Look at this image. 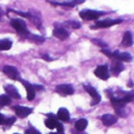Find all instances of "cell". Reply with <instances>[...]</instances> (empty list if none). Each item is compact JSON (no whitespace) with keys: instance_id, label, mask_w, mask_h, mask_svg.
I'll return each mask as SVG.
<instances>
[{"instance_id":"6","label":"cell","mask_w":134,"mask_h":134,"mask_svg":"<svg viewBox=\"0 0 134 134\" xmlns=\"http://www.w3.org/2000/svg\"><path fill=\"white\" fill-rule=\"evenodd\" d=\"M85 90H86V92H87L88 94H90L91 97L93 98V102H92V105L99 104L100 100H101V98H100V95H99V93H98V91L95 90V88L93 87V86H90V85H86V86H85Z\"/></svg>"},{"instance_id":"2","label":"cell","mask_w":134,"mask_h":134,"mask_svg":"<svg viewBox=\"0 0 134 134\" xmlns=\"http://www.w3.org/2000/svg\"><path fill=\"white\" fill-rule=\"evenodd\" d=\"M104 14V12L94 11V9H83V11L80 12V16L83 20H97Z\"/></svg>"},{"instance_id":"11","label":"cell","mask_w":134,"mask_h":134,"mask_svg":"<svg viewBox=\"0 0 134 134\" xmlns=\"http://www.w3.org/2000/svg\"><path fill=\"white\" fill-rule=\"evenodd\" d=\"M4 88L7 93L6 95H8L9 98H13V99H20V94H19L18 90H16L13 85H6Z\"/></svg>"},{"instance_id":"18","label":"cell","mask_w":134,"mask_h":134,"mask_svg":"<svg viewBox=\"0 0 134 134\" xmlns=\"http://www.w3.org/2000/svg\"><path fill=\"white\" fill-rule=\"evenodd\" d=\"M87 124L88 122L86 119H79L75 122V130L78 131V132H83V131L86 130V127H87Z\"/></svg>"},{"instance_id":"24","label":"cell","mask_w":134,"mask_h":134,"mask_svg":"<svg viewBox=\"0 0 134 134\" xmlns=\"http://www.w3.org/2000/svg\"><path fill=\"white\" fill-rule=\"evenodd\" d=\"M26 133H27V134H41V133L39 132V131H37L35 128H33V127L28 128V130L26 131Z\"/></svg>"},{"instance_id":"7","label":"cell","mask_w":134,"mask_h":134,"mask_svg":"<svg viewBox=\"0 0 134 134\" xmlns=\"http://www.w3.org/2000/svg\"><path fill=\"white\" fill-rule=\"evenodd\" d=\"M14 112H15V114L19 118H26V116H28L32 113L33 109L25 106H14Z\"/></svg>"},{"instance_id":"8","label":"cell","mask_w":134,"mask_h":134,"mask_svg":"<svg viewBox=\"0 0 134 134\" xmlns=\"http://www.w3.org/2000/svg\"><path fill=\"white\" fill-rule=\"evenodd\" d=\"M55 91L58 93H60V94L63 95H71L74 93V88L72 85H67V83H65V85H59L57 86Z\"/></svg>"},{"instance_id":"3","label":"cell","mask_w":134,"mask_h":134,"mask_svg":"<svg viewBox=\"0 0 134 134\" xmlns=\"http://www.w3.org/2000/svg\"><path fill=\"white\" fill-rule=\"evenodd\" d=\"M122 23L121 19H114V20H104V21H97L94 26H92V28H107L111 27L113 25Z\"/></svg>"},{"instance_id":"17","label":"cell","mask_w":134,"mask_h":134,"mask_svg":"<svg viewBox=\"0 0 134 134\" xmlns=\"http://www.w3.org/2000/svg\"><path fill=\"white\" fill-rule=\"evenodd\" d=\"M57 118L61 121H68L69 120V112L67 111L66 108H60L58 111V114H57Z\"/></svg>"},{"instance_id":"29","label":"cell","mask_w":134,"mask_h":134,"mask_svg":"<svg viewBox=\"0 0 134 134\" xmlns=\"http://www.w3.org/2000/svg\"><path fill=\"white\" fill-rule=\"evenodd\" d=\"M33 87H34V90H44V86L41 85H33Z\"/></svg>"},{"instance_id":"23","label":"cell","mask_w":134,"mask_h":134,"mask_svg":"<svg viewBox=\"0 0 134 134\" xmlns=\"http://www.w3.org/2000/svg\"><path fill=\"white\" fill-rule=\"evenodd\" d=\"M14 122H15V118H14V116H12V118L6 119V121H5V125H7V126H11V125H13Z\"/></svg>"},{"instance_id":"12","label":"cell","mask_w":134,"mask_h":134,"mask_svg":"<svg viewBox=\"0 0 134 134\" xmlns=\"http://www.w3.org/2000/svg\"><path fill=\"white\" fill-rule=\"evenodd\" d=\"M53 34H54V37L58 38V39H60V40H65L69 37V33L67 32L64 27H55L54 28Z\"/></svg>"},{"instance_id":"15","label":"cell","mask_w":134,"mask_h":134,"mask_svg":"<svg viewBox=\"0 0 134 134\" xmlns=\"http://www.w3.org/2000/svg\"><path fill=\"white\" fill-rule=\"evenodd\" d=\"M133 45V37L131 32H125L122 37V46L125 47H130Z\"/></svg>"},{"instance_id":"32","label":"cell","mask_w":134,"mask_h":134,"mask_svg":"<svg viewBox=\"0 0 134 134\" xmlns=\"http://www.w3.org/2000/svg\"><path fill=\"white\" fill-rule=\"evenodd\" d=\"M74 134H86V133H80L79 132V133H74Z\"/></svg>"},{"instance_id":"21","label":"cell","mask_w":134,"mask_h":134,"mask_svg":"<svg viewBox=\"0 0 134 134\" xmlns=\"http://www.w3.org/2000/svg\"><path fill=\"white\" fill-rule=\"evenodd\" d=\"M27 38L28 39H31V40H33V41L37 42V44H41V42L45 41V38L39 37V35H34V34H28Z\"/></svg>"},{"instance_id":"26","label":"cell","mask_w":134,"mask_h":134,"mask_svg":"<svg viewBox=\"0 0 134 134\" xmlns=\"http://www.w3.org/2000/svg\"><path fill=\"white\" fill-rule=\"evenodd\" d=\"M115 111H116V114H118L119 116H125L126 115L125 111H124V107L122 108H115Z\"/></svg>"},{"instance_id":"19","label":"cell","mask_w":134,"mask_h":134,"mask_svg":"<svg viewBox=\"0 0 134 134\" xmlns=\"http://www.w3.org/2000/svg\"><path fill=\"white\" fill-rule=\"evenodd\" d=\"M12 47V41L9 39L0 40V51H7Z\"/></svg>"},{"instance_id":"16","label":"cell","mask_w":134,"mask_h":134,"mask_svg":"<svg viewBox=\"0 0 134 134\" xmlns=\"http://www.w3.org/2000/svg\"><path fill=\"white\" fill-rule=\"evenodd\" d=\"M122 71H124V64L121 63V61L116 60L112 64V72H113V74L118 75V74H120Z\"/></svg>"},{"instance_id":"22","label":"cell","mask_w":134,"mask_h":134,"mask_svg":"<svg viewBox=\"0 0 134 134\" xmlns=\"http://www.w3.org/2000/svg\"><path fill=\"white\" fill-rule=\"evenodd\" d=\"M66 26H69V27H72V28H75V30H76V28H79V27H80V24H79V23H76V21H66Z\"/></svg>"},{"instance_id":"9","label":"cell","mask_w":134,"mask_h":134,"mask_svg":"<svg viewBox=\"0 0 134 134\" xmlns=\"http://www.w3.org/2000/svg\"><path fill=\"white\" fill-rule=\"evenodd\" d=\"M111 58H114L119 61H132V55L130 53H127V52H124V53H121V52H113Z\"/></svg>"},{"instance_id":"20","label":"cell","mask_w":134,"mask_h":134,"mask_svg":"<svg viewBox=\"0 0 134 134\" xmlns=\"http://www.w3.org/2000/svg\"><path fill=\"white\" fill-rule=\"evenodd\" d=\"M11 104V98L6 94L0 95V106H7Z\"/></svg>"},{"instance_id":"25","label":"cell","mask_w":134,"mask_h":134,"mask_svg":"<svg viewBox=\"0 0 134 134\" xmlns=\"http://www.w3.org/2000/svg\"><path fill=\"white\" fill-rule=\"evenodd\" d=\"M93 42H94V44H97V45H99V46H101V47H107V45L105 44L104 41H101V40H98V39H93Z\"/></svg>"},{"instance_id":"14","label":"cell","mask_w":134,"mask_h":134,"mask_svg":"<svg viewBox=\"0 0 134 134\" xmlns=\"http://www.w3.org/2000/svg\"><path fill=\"white\" fill-rule=\"evenodd\" d=\"M47 116H48V118L45 120V125H46V127L49 128V130H53V128H55L57 127V124H58L55 116L52 115V114H47Z\"/></svg>"},{"instance_id":"27","label":"cell","mask_w":134,"mask_h":134,"mask_svg":"<svg viewBox=\"0 0 134 134\" xmlns=\"http://www.w3.org/2000/svg\"><path fill=\"white\" fill-rule=\"evenodd\" d=\"M55 128H58V133L59 134H64V127H63V125L61 124H57V127Z\"/></svg>"},{"instance_id":"31","label":"cell","mask_w":134,"mask_h":134,"mask_svg":"<svg viewBox=\"0 0 134 134\" xmlns=\"http://www.w3.org/2000/svg\"><path fill=\"white\" fill-rule=\"evenodd\" d=\"M2 15V11H1V8H0V16Z\"/></svg>"},{"instance_id":"1","label":"cell","mask_w":134,"mask_h":134,"mask_svg":"<svg viewBox=\"0 0 134 134\" xmlns=\"http://www.w3.org/2000/svg\"><path fill=\"white\" fill-rule=\"evenodd\" d=\"M11 25H12V27L18 33H20V34L26 35V37L30 34V32H28V30H27V25H26V23L24 20H21V19H12Z\"/></svg>"},{"instance_id":"33","label":"cell","mask_w":134,"mask_h":134,"mask_svg":"<svg viewBox=\"0 0 134 134\" xmlns=\"http://www.w3.org/2000/svg\"><path fill=\"white\" fill-rule=\"evenodd\" d=\"M51 134H59V133H51Z\"/></svg>"},{"instance_id":"10","label":"cell","mask_w":134,"mask_h":134,"mask_svg":"<svg viewBox=\"0 0 134 134\" xmlns=\"http://www.w3.org/2000/svg\"><path fill=\"white\" fill-rule=\"evenodd\" d=\"M21 82H23V85L25 86V88H26L27 99L30 100V101H32L35 98V90H34V87H33V85H31L30 82H27V81H25V80H21Z\"/></svg>"},{"instance_id":"34","label":"cell","mask_w":134,"mask_h":134,"mask_svg":"<svg viewBox=\"0 0 134 134\" xmlns=\"http://www.w3.org/2000/svg\"><path fill=\"white\" fill-rule=\"evenodd\" d=\"M14 134H19V133H14Z\"/></svg>"},{"instance_id":"4","label":"cell","mask_w":134,"mask_h":134,"mask_svg":"<svg viewBox=\"0 0 134 134\" xmlns=\"http://www.w3.org/2000/svg\"><path fill=\"white\" fill-rule=\"evenodd\" d=\"M94 74L101 80H107L109 78V73H108V68H107L106 65H101L98 66L94 71Z\"/></svg>"},{"instance_id":"30","label":"cell","mask_w":134,"mask_h":134,"mask_svg":"<svg viewBox=\"0 0 134 134\" xmlns=\"http://www.w3.org/2000/svg\"><path fill=\"white\" fill-rule=\"evenodd\" d=\"M42 58H44V59H46V60H48V61H51V60H52V59L49 58L48 55H46V54H44V55H42Z\"/></svg>"},{"instance_id":"5","label":"cell","mask_w":134,"mask_h":134,"mask_svg":"<svg viewBox=\"0 0 134 134\" xmlns=\"http://www.w3.org/2000/svg\"><path fill=\"white\" fill-rule=\"evenodd\" d=\"M2 72L6 74L8 78L13 79V80H19V71L13 66H5L2 68Z\"/></svg>"},{"instance_id":"28","label":"cell","mask_w":134,"mask_h":134,"mask_svg":"<svg viewBox=\"0 0 134 134\" xmlns=\"http://www.w3.org/2000/svg\"><path fill=\"white\" fill-rule=\"evenodd\" d=\"M5 121H6V118L0 113V125H5Z\"/></svg>"},{"instance_id":"13","label":"cell","mask_w":134,"mask_h":134,"mask_svg":"<svg viewBox=\"0 0 134 134\" xmlns=\"http://www.w3.org/2000/svg\"><path fill=\"white\" fill-rule=\"evenodd\" d=\"M118 118L115 115H112V114H104L101 116V121L105 126H112L116 122Z\"/></svg>"}]
</instances>
